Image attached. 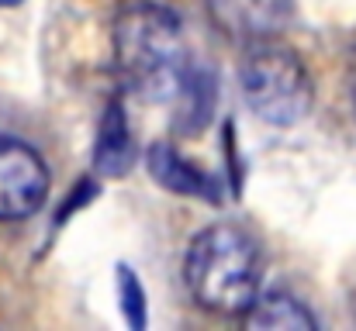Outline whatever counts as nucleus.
Masks as SVG:
<instances>
[{
  "instance_id": "nucleus-1",
  "label": "nucleus",
  "mask_w": 356,
  "mask_h": 331,
  "mask_svg": "<svg viewBox=\"0 0 356 331\" xmlns=\"http://www.w3.org/2000/svg\"><path fill=\"white\" fill-rule=\"evenodd\" d=\"M111 49L121 87L138 101H184L197 76L180 17L152 0H128L121 7L111 28Z\"/></svg>"
},
{
  "instance_id": "nucleus-7",
  "label": "nucleus",
  "mask_w": 356,
  "mask_h": 331,
  "mask_svg": "<svg viewBox=\"0 0 356 331\" xmlns=\"http://www.w3.org/2000/svg\"><path fill=\"white\" fill-rule=\"evenodd\" d=\"M242 325L256 331H315L318 318L291 294L284 290H270V294H256V300L242 311Z\"/></svg>"
},
{
  "instance_id": "nucleus-5",
  "label": "nucleus",
  "mask_w": 356,
  "mask_h": 331,
  "mask_svg": "<svg viewBox=\"0 0 356 331\" xmlns=\"http://www.w3.org/2000/svg\"><path fill=\"white\" fill-rule=\"evenodd\" d=\"M211 21L236 42H270L294 21V0H208Z\"/></svg>"
},
{
  "instance_id": "nucleus-10",
  "label": "nucleus",
  "mask_w": 356,
  "mask_h": 331,
  "mask_svg": "<svg viewBox=\"0 0 356 331\" xmlns=\"http://www.w3.org/2000/svg\"><path fill=\"white\" fill-rule=\"evenodd\" d=\"M14 3H21V0H0V7H14Z\"/></svg>"
},
{
  "instance_id": "nucleus-4",
  "label": "nucleus",
  "mask_w": 356,
  "mask_h": 331,
  "mask_svg": "<svg viewBox=\"0 0 356 331\" xmlns=\"http://www.w3.org/2000/svg\"><path fill=\"white\" fill-rule=\"evenodd\" d=\"M49 166L21 138L0 135V221H24L49 201Z\"/></svg>"
},
{
  "instance_id": "nucleus-8",
  "label": "nucleus",
  "mask_w": 356,
  "mask_h": 331,
  "mask_svg": "<svg viewBox=\"0 0 356 331\" xmlns=\"http://www.w3.org/2000/svg\"><path fill=\"white\" fill-rule=\"evenodd\" d=\"M135 159V142H131V128H128V117L124 108L115 97L104 117H101V131H97V148H94V166L104 173V176H124L128 166Z\"/></svg>"
},
{
  "instance_id": "nucleus-2",
  "label": "nucleus",
  "mask_w": 356,
  "mask_h": 331,
  "mask_svg": "<svg viewBox=\"0 0 356 331\" xmlns=\"http://www.w3.org/2000/svg\"><path fill=\"white\" fill-rule=\"evenodd\" d=\"M259 241L236 224H211L187 245L184 283L204 311L242 314L259 294Z\"/></svg>"
},
{
  "instance_id": "nucleus-3",
  "label": "nucleus",
  "mask_w": 356,
  "mask_h": 331,
  "mask_svg": "<svg viewBox=\"0 0 356 331\" xmlns=\"http://www.w3.org/2000/svg\"><path fill=\"white\" fill-rule=\"evenodd\" d=\"M238 87L249 110L273 128H294L308 117L315 87L312 73L301 62L298 52L287 45L270 42H252L242 66H238Z\"/></svg>"
},
{
  "instance_id": "nucleus-6",
  "label": "nucleus",
  "mask_w": 356,
  "mask_h": 331,
  "mask_svg": "<svg viewBox=\"0 0 356 331\" xmlns=\"http://www.w3.org/2000/svg\"><path fill=\"white\" fill-rule=\"evenodd\" d=\"M149 173L159 187H166L177 197H204V201H218V183L201 173L194 162H187L173 145L159 142L149 148Z\"/></svg>"
},
{
  "instance_id": "nucleus-9",
  "label": "nucleus",
  "mask_w": 356,
  "mask_h": 331,
  "mask_svg": "<svg viewBox=\"0 0 356 331\" xmlns=\"http://www.w3.org/2000/svg\"><path fill=\"white\" fill-rule=\"evenodd\" d=\"M121 280V300H124V318H128V325L131 328H142L145 325V304H142V287H138V280H135V273H128L124 266L118 269Z\"/></svg>"
}]
</instances>
